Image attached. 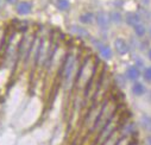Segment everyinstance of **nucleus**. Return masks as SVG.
I'll list each match as a JSON object with an SVG mask.
<instances>
[{
  "instance_id": "nucleus-21",
  "label": "nucleus",
  "mask_w": 151,
  "mask_h": 145,
  "mask_svg": "<svg viewBox=\"0 0 151 145\" xmlns=\"http://www.w3.org/2000/svg\"><path fill=\"white\" fill-rule=\"evenodd\" d=\"M150 33H151V29H150Z\"/></svg>"
},
{
  "instance_id": "nucleus-10",
  "label": "nucleus",
  "mask_w": 151,
  "mask_h": 145,
  "mask_svg": "<svg viewBox=\"0 0 151 145\" xmlns=\"http://www.w3.org/2000/svg\"><path fill=\"white\" fill-rule=\"evenodd\" d=\"M93 20H94V14L93 13L87 12V13H83V14L80 16V22L82 24H92Z\"/></svg>"
},
{
  "instance_id": "nucleus-19",
  "label": "nucleus",
  "mask_w": 151,
  "mask_h": 145,
  "mask_svg": "<svg viewBox=\"0 0 151 145\" xmlns=\"http://www.w3.org/2000/svg\"><path fill=\"white\" fill-rule=\"evenodd\" d=\"M146 144L147 145H151V137H147L146 138Z\"/></svg>"
},
{
  "instance_id": "nucleus-8",
  "label": "nucleus",
  "mask_w": 151,
  "mask_h": 145,
  "mask_svg": "<svg viewBox=\"0 0 151 145\" xmlns=\"http://www.w3.org/2000/svg\"><path fill=\"white\" fill-rule=\"evenodd\" d=\"M132 93H133L134 95H137V96L143 95V94L145 93V87H144V85L140 83V82H136V83L132 86Z\"/></svg>"
},
{
  "instance_id": "nucleus-2",
  "label": "nucleus",
  "mask_w": 151,
  "mask_h": 145,
  "mask_svg": "<svg viewBox=\"0 0 151 145\" xmlns=\"http://www.w3.org/2000/svg\"><path fill=\"white\" fill-rule=\"evenodd\" d=\"M96 22H98V25L101 27V29H107L108 25H109V22H111V18L106 13V12H99L96 14Z\"/></svg>"
},
{
  "instance_id": "nucleus-9",
  "label": "nucleus",
  "mask_w": 151,
  "mask_h": 145,
  "mask_svg": "<svg viewBox=\"0 0 151 145\" xmlns=\"http://www.w3.org/2000/svg\"><path fill=\"white\" fill-rule=\"evenodd\" d=\"M140 123H142V126H143L145 130H147V131L151 132V117H150V116L143 114V116L140 117Z\"/></svg>"
},
{
  "instance_id": "nucleus-5",
  "label": "nucleus",
  "mask_w": 151,
  "mask_h": 145,
  "mask_svg": "<svg viewBox=\"0 0 151 145\" xmlns=\"http://www.w3.org/2000/svg\"><path fill=\"white\" fill-rule=\"evenodd\" d=\"M126 79L127 80H131V81H136L139 76H140V71L138 69V67L136 65H132V67H129L127 70H126Z\"/></svg>"
},
{
  "instance_id": "nucleus-17",
  "label": "nucleus",
  "mask_w": 151,
  "mask_h": 145,
  "mask_svg": "<svg viewBox=\"0 0 151 145\" xmlns=\"http://www.w3.org/2000/svg\"><path fill=\"white\" fill-rule=\"evenodd\" d=\"M5 1H6V3H9V4H16V3L18 1V0H5Z\"/></svg>"
},
{
  "instance_id": "nucleus-13",
  "label": "nucleus",
  "mask_w": 151,
  "mask_h": 145,
  "mask_svg": "<svg viewBox=\"0 0 151 145\" xmlns=\"http://www.w3.org/2000/svg\"><path fill=\"white\" fill-rule=\"evenodd\" d=\"M56 6H57L58 10L65 11V10L69 9L70 3H69V0H56Z\"/></svg>"
},
{
  "instance_id": "nucleus-7",
  "label": "nucleus",
  "mask_w": 151,
  "mask_h": 145,
  "mask_svg": "<svg viewBox=\"0 0 151 145\" xmlns=\"http://www.w3.org/2000/svg\"><path fill=\"white\" fill-rule=\"evenodd\" d=\"M96 48H98V50L100 51V55H101L104 58L109 60V58L112 57V50H111L109 47L104 45V44H101V43H96Z\"/></svg>"
},
{
  "instance_id": "nucleus-14",
  "label": "nucleus",
  "mask_w": 151,
  "mask_h": 145,
  "mask_svg": "<svg viewBox=\"0 0 151 145\" xmlns=\"http://www.w3.org/2000/svg\"><path fill=\"white\" fill-rule=\"evenodd\" d=\"M109 18H111V22H113V23H117V24L122 23V20H123L122 14H120L119 12H117V11L112 12V13L109 14Z\"/></svg>"
},
{
  "instance_id": "nucleus-12",
  "label": "nucleus",
  "mask_w": 151,
  "mask_h": 145,
  "mask_svg": "<svg viewBox=\"0 0 151 145\" xmlns=\"http://www.w3.org/2000/svg\"><path fill=\"white\" fill-rule=\"evenodd\" d=\"M133 29H134V33L138 36V37H143V36L146 33V27L142 23H139L138 25L133 26Z\"/></svg>"
},
{
  "instance_id": "nucleus-4",
  "label": "nucleus",
  "mask_w": 151,
  "mask_h": 145,
  "mask_svg": "<svg viewBox=\"0 0 151 145\" xmlns=\"http://www.w3.org/2000/svg\"><path fill=\"white\" fill-rule=\"evenodd\" d=\"M32 11V5L29 1H22L17 5V12L20 16H26Z\"/></svg>"
},
{
  "instance_id": "nucleus-3",
  "label": "nucleus",
  "mask_w": 151,
  "mask_h": 145,
  "mask_svg": "<svg viewBox=\"0 0 151 145\" xmlns=\"http://www.w3.org/2000/svg\"><path fill=\"white\" fill-rule=\"evenodd\" d=\"M73 65H74V58L73 57H67L65 62H64V65H63V69H62V74L64 76L65 80L69 79L70 74H71V70H73Z\"/></svg>"
},
{
  "instance_id": "nucleus-1",
  "label": "nucleus",
  "mask_w": 151,
  "mask_h": 145,
  "mask_svg": "<svg viewBox=\"0 0 151 145\" xmlns=\"http://www.w3.org/2000/svg\"><path fill=\"white\" fill-rule=\"evenodd\" d=\"M114 48L117 50V52L119 55H126L129 51H130V47L129 44L125 42V39L123 38H117L114 41Z\"/></svg>"
},
{
  "instance_id": "nucleus-11",
  "label": "nucleus",
  "mask_w": 151,
  "mask_h": 145,
  "mask_svg": "<svg viewBox=\"0 0 151 145\" xmlns=\"http://www.w3.org/2000/svg\"><path fill=\"white\" fill-rule=\"evenodd\" d=\"M70 31L74 32V33H76V34H79V36H81V37H88V32H87L85 29L79 27V26H76V25H73V26L70 27Z\"/></svg>"
},
{
  "instance_id": "nucleus-15",
  "label": "nucleus",
  "mask_w": 151,
  "mask_h": 145,
  "mask_svg": "<svg viewBox=\"0 0 151 145\" xmlns=\"http://www.w3.org/2000/svg\"><path fill=\"white\" fill-rule=\"evenodd\" d=\"M114 134H116V133L113 132V133H112V134L104 141V145H117L119 140H118L117 138H114Z\"/></svg>"
},
{
  "instance_id": "nucleus-20",
  "label": "nucleus",
  "mask_w": 151,
  "mask_h": 145,
  "mask_svg": "<svg viewBox=\"0 0 151 145\" xmlns=\"http://www.w3.org/2000/svg\"><path fill=\"white\" fill-rule=\"evenodd\" d=\"M149 58H150V60H151V49H150V50H149Z\"/></svg>"
},
{
  "instance_id": "nucleus-16",
  "label": "nucleus",
  "mask_w": 151,
  "mask_h": 145,
  "mask_svg": "<svg viewBox=\"0 0 151 145\" xmlns=\"http://www.w3.org/2000/svg\"><path fill=\"white\" fill-rule=\"evenodd\" d=\"M144 78H145V80L151 81V67H149V68L145 69V71H144Z\"/></svg>"
},
{
  "instance_id": "nucleus-18",
  "label": "nucleus",
  "mask_w": 151,
  "mask_h": 145,
  "mask_svg": "<svg viewBox=\"0 0 151 145\" xmlns=\"http://www.w3.org/2000/svg\"><path fill=\"white\" fill-rule=\"evenodd\" d=\"M4 4H5V0H0V10H1V9H3Z\"/></svg>"
},
{
  "instance_id": "nucleus-6",
  "label": "nucleus",
  "mask_w": 151,
  "mask_h": 145,
  "mask_svg": "<svg viewBox=\"0 0 151 145\" xmlns=\"http://www.w3.org/2000/svg\"><path fill=\"white\" fill-rule=\"evenodd\" d=\"M125 20H126V23H127L130 26L133 27V26H136V25H138V24L140 23V17H139V14H137V13H134V12H130V13L126 14Z\"/></svg>"
}]
</instances>
